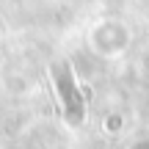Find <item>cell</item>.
Masks as SVG:
<instances>
[{
  "instance_id": "obj_1",
  "label": "cell",
  "mask_w": 149,
  "mask_h": 149,
  "mask_svg": "<svg viewBox=\"0 0 149 149\" xmlns=\"http://www.w3.org/2000/svg\"><path fill=\"white\" fill-rule=\"evenodd\" d=\"M61 91H64V100H66V113H69L72 122H80V100L74 97L72 83L66 86V77H61Z\"/></svg>"
}]
</instances>
